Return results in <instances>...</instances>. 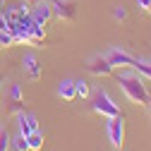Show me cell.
<instances>
[{
	"label": "cell",
	"instance_id": "obj_5",
	"mask_svg": "<svg viewBox=\"0 0 151 151\" xmlns=\"http://www.w3.org/2000/svg\"><path fill=\"white\" fill-rule=\"evenodd\" d=\"M106 60L113 67H134V63H137V58H132V55L127 50H122V48H110L106 53Z\"/></svg>",
	"mask_w": 151,
	"mask_h": 151
},
{
	"label": "cell",
	"instance_id": "obj_22",
	"mask_svg": "<svg viewBox=\"0 0 151 151\" xmlns=\"http://www.w3.org/2000/svg\"><path fill=\"white\" fill-rule=\"evenodd\" d=\"M34 3H50V5H53L55 0H34Z\"/></svg>",
	"mask_w": 151,
	"mask_h": 151
},
{
	"label": "cell",
	"instance_id": "obj_24",
	"mask_svg": "<svg viewBox=\"0 0 151 151\" xmlns=\"http://www.w3.org/2000/svg\"><path fill=\"white\" fill-rule=\"evenodd\" d=\"M149 108H151V99H149Z\"/></svg>",
	"mask_w": 151,
	"mask_h": 151
},
{
	"label": "cell",
	"instance_id": "obj_23",
	"mask_svg": "<svg viewBox=\"0 0 151 151\" xmlns=\"http://www.w3.org/2000/svg\"><path fill=\"white\" fill-rule=\"evenodd\" d=\"M0 12H5V0H0Z\"/></svg>",
	"mask_w": 151,
	"mask_h": 151
},
{
	"label": "cell",
	"instance_id": "obj_4",
	"mask_svg": "<svg viewBox=\"0 0 151 151\" xmlns=\"http://www.w3.org/2000/svg\"><path fill=\"white\" fill-rule=\"evenodd\" d=\"M53 14L63 22H74L77 19V3L74 0H55L53 3Z\"/></svg>",
	"mask_w": 151,
	"mask_h": 151
},
{
	"label": "cell",
	"instance_id": "obj_17",
	"mask_svg": "<svg viewBox=\"0 0 151 151\" xmlns=\"http://www.w3.org/2000/svg\"><path fill=\"white\" fill-rule=\"evenodd\" d=\"M10 142H12L10 132H7L5 127H0V151H7V149H10Z\"/></svg>",
	"mask_w": 151,
	"mask_h": 151
},
{
	"label": "cell",
	"instance_id": "obj_8",
	"mask_svg": "<svg viewBox=\"0 0 151 151\" xmlns=\"http://www.w3.org/2000/svg\"><path fill=\"white\" fill-rule=\"evenodd\" d=\"M17 125H19V134H22V137H27V134H31V132L39 129V120H36V115L24 113V110L17 115Z\"/></svg>",
	"mask_w": 151,
	"mask_h": 151
},
{
	"label": "cell",
	"instance_id": "obj_21",
	"mask_svg": "<svg viewBox=\"0 0 151 151\" xmlns=\"http://www.w3.org/2000/svg\"><path fill=\"white\" fill-rule=\"evenodd\" d=\"M5 27H7V19H5V14H3V12H0V31H3Z\"/></svg>",
	"mask_w": 151,
	"mask_h": 151
},
{
	"label": "cell",
	"instance_id": "obj_15",
	"mask_svg": "<svg viewBox=\"0 0 151 151\" xmlns=\"http://www.w3.org/2000/svg\"><path fill=\"white\" fill-rule=\"evenodd\" d=\"M134 70H137L139 77H144V79L151 82V63H142V60H137V63H134Z\"/></svg>",
	"mask_w": 151,
	"mask_h": 151
},
{
	"label": "cell",
	"instance_id": "obj_3",
	"mask_svg": "<svg viewBox=\"0 0 151 151\" xmlns=\"http://www.w3.org/2000/svg\"><path fill=\"white\" fill-rule=\"evenodd\" d=\"M108 139L115 149H122L125 144V122H122V115H115V118H108Z\"/></svg>",
	"mask_w": 151,
	"mask_h": 151
},
{
	"label": "cell",
	"instance_id": "obj_16",
	"mask_svg": "<svg viewBox=\"0 0 151 151\" xmlns=\"http://www.w3.org/2000/svg\"><path fill=\"white\" fill-rule=\"evenodd\" d=\"M74 84H77V96H82V99H89L91 96V89H89V84L84 79H74Z\"/></svg>",
	"mask_w": 151,
	"mask_h": 151
},
{
	"label": "cell",
	"instance_id": "obj_10",
	"mask_svg": "<svg viewBox=\"0 0 151 151\" xmlns=\"http://www.w3.org/2000/svg\"><path fill=\"white\" fill-rule=\"evenodd\" d=\"M22 110H24L22 89H19V84H12V89H10V113H14V115H19Z\"/></svg>",
	"mask_w": 151,
	"mask_h": 151
},
{
	"label": "cell",
	"instance_id": "obj_6",
	"mask_svg": "<svg viewBox=\"0 0 151 151\" xmlns=\"http://www.w3.org/2000/svg\"><path fill=\"white\" fill-rule=\"evenodd\" d=\"M86 67H89V72L93 74V77H110L113 70H115V67L106 60V55H96V58H91Z\"/></svg>",
	"mask_w": 151,
	"mask_h": 151
},
{
	"label": "cell",
	"instance_id": "obj_12",
	"mask_svg": "<svg viewBox=\"0 0 151 151\" xmlns=\"http://www.w3.org/2000/svg\"><path fill=\"white\" fill-rule=\"evenodd\" d=\"M27 144H29V151H41L43 149V134L39 129L31 132V134H27Z\"/></svg>",
	"mask_w": 151,
	"mask_h": 151
},
{
	"label": "cell",
	"instance_id": "obj_14",
	"mask_svg": "<svg viewBox=\"0 0 151 151\" xmlns=\"http://www.w3.org/2000/svg\"><path fill=\"white\" fill-rule=\"evenodd\" d=\"M10 149H12V151H29L27 137H22V134H17V137H12V142H10Z\"/></svg>",
	"mask_w": 151,
	"mask_h": 151
},
{
	"label": "cell",
	"instance_id": "obj_25",
	"mask_svg": "<svg viewBox=\"0 0 151 151\" xmlns=\"http://www.w3.org/2000/svg\"><path fill=\"white\" fill-rule=\"evenodd\" d=\"M0 82H3V74H0Z\"/></svg>",
	"mask_w": 151,
	"mask_h": 151
},
{
	"label": "cell",
	"instance_id": "obj_2",
	"mask_svg": "<svg viewBox=\"0 0 151 151\" xmlns=\"http://www.w3.org/2000/svg\"><path fill=\"white\" fill-rule=\"evenodd\" d=\"M91 101H93V110H96L99 115H103V118H115V115H120L118 103L113 101L103 89L93 91V93H91Z\"/></svg>",
	"mask_w": 151,
	"mask_h": 151
},
{
	"label": "cell",
	"instance_id": "obj_13",
	"mask_svg": "<svg viewBox=\"0 0 151 151\" xmlns=\"http://www.w3.org/2000/svg\"><path fill=\"white\" fill-rule=\"evenodd\" d=\"M27 31H29V36H31V41H34V43H36V41H43V39H46V31H43V27H39L36 22H31V27H29Z\"/></svg>",
	"mask_w": 151,
	"mask_h": 151
},
{
	"label": "cell",
	"instance_id": "obj_18",
	"mask_svg": "<svg viewBox=\"0 0 151 151\" xmlns=\"http://www.w3.org/2000/svg\"><path fill=\"white\" fill-rule=\"evenodd\" d=\"M14 43V36L7 31V29H3V31H0V46H3V48H10Z\"/></svg>",
	"mask_w": 151,
	"mask_h": 151
},
{
	"label": "cell",
	"instance_id": "obj_1",
	"mask_svg": "<svg viewBox=\"0 0 151 151\" xmlns=\"http://www.w3.org/2000/svg\"><path fill=\"white\" fill-rule=\"evenodd\" d=\"M118 82L125 91V96L132 101V103H137V106H149V99H151V93L144 84V79L139 77V74H118Z\"/></svg>",
	"mask_w": 151,
	"mask_h": 151
},
{
	"label": "cell",
	"instance_id": "obj_7",
	"mask_svg": "<svg viewBox=\"0 0 151 151\" xmlns=\"http://www.w3.org/2000/svg\"><path fill=\"white\" fill-rule=\"evenodd\" d=\"M53 17V5L50 3H36V7H31V19L39 24V27H46Z\"/></svg>",
	"mask_w": 151,
	"mask_h": 151
},
{
	"label": "cell",
	"instance_id": "obj_11",
	"mask_svg": "<svg viewBox=\"0 0 151 151\" xmlns=\"http://www.w3.org/2000/svg\"><path fill=\"white\" fill-rule=\"evenodd\" d=\"M58 96L65 99V101H74V99H77V84H74V79H63L60 82Z\"/></svg>",
	"mask_w": 151,
	"mask_h": 151
},
{
	"label": "cell",
	"instance_id": "obj_20",
	"mask_svg": "<svg viewBox=\"0 0 151 151\" xmlns=\"http://www.w3.org/2000/svg\"><path fill=\"white\" fill-rule=\"evenodd\" d=\"M137 7L144 12H151V0H137Z\"/></svg>",
	"mask_w": 151,
	"mask_h": 151
},
{
	"label": "cell",
	"instance_id": "obj_19",
	"mask_svg": "<svg viewBox=\"0 0 151 151\" xmlns=\"http://www.w3.org/2000/svg\"><path fill=\"white\" fill-rule=\"evenodd\" d=\"M113 17H115L118 22H125V19H127V10H125V5H118L115 10H113Z\"/></svg>",
	"mask_w": 151,
	"mask_h": 151
},
{
	"label": "cell",
	"instance_id": "obj_9",
	"mask_svg": "<svg viewBox=\"0 0 151 151\" xmlns=\"http://www.w3.org/2000/svg\"><path fill=\"white\" fill-rule=\"evenodd\" d=\"M22 70H24V74L31 82H39L41 79V65H39V60H36L34 55H27V58L22 60Z\"/></svg>",
	"mask_w": 151,
	"mask_h": 151
}]
</instances>
